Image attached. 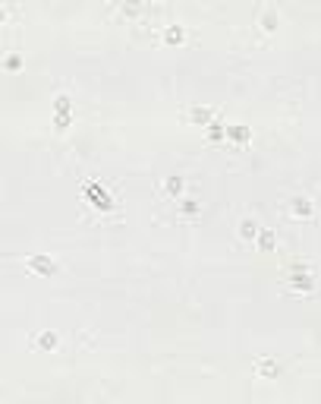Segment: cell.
I'll return each mask as SVG.
<instances>
[{
    "instance_id": "ba28073f",
    "label": "cell",
    "mask_w": 321,
    "mask_h": 404,
    "mask_svg": "<svg viewBox=\"0 0 321 404\" xmlns=\"http://www.w3.org/2000/svg\"><path fill=\"white\" fill-rule=\"evenodd\" d=\"M180 190H183V180H180V177L164 180V193H170V196H177V199H180Z\"/></svg>"
},
{
    "instance_id": "9c48e42d",
    "label": "cell",
    "mask_w": 321,
    "mask_h": 404,
    "mask_svg": "<svg viewBox=\"0 0 321 404\" xmlns=\"http://www.w3.org/2000/svg\"><path fill=\"white\" fill-rule=\"evenodd\" d=\"M255 369L262 376H274L277 373V363H274V360H255Z\"/></svg>"
},
{
    "instance_id": "4fadbf2b",
    "label": "cell",
    "mask_w": 321,
    "mask_h": 404,
    "mask_svg": "<svg viewBox=\"0 0 321 404\" xmlns=\"http://www.w3.org/2000/svg\"><path fill=\"white\" fill-rule=\"evenodd\" d=\"M274 19H277V16H274V6H271V10H268V6H265V16H262V25H265V29H274Z\"/></svg>"
},
{
    "instance_id": "7c38bea8",
    "label": "cell",
    "mask_w": 321,
    "mask_h": 404,
    "mask_svg": "<svg viewBox=\"0 0 321 404\" xmlns=\"http://www.w3.org/2000/svg\"><path fill=\"white\" fill-rule=\"evenodd\" d=\"M227 133L233 136V139H249V130H246V126H239V123H233V126H227Z\"/></svg>"
},
{
    "instance_id": "3957f363",
    "label": "cell",
    "mask_w": 321,
    "mask_h": 404,
    "mask_svg": "<svg viewBox=\"0 0 321 404\" xmlns=\"http://www.w3.org/2000/svg\"><path fill=\"white\" fill-rule=\"evenodd\" d=\"M290 212H293V218H312L315 205H312V199H306V196H296V199H290Z\"/></svg>"
},
{
    "instance_id": "5b68a950",
    "label": "cell",
    "mask_w": 321,
    "mask_h": 404,
    "mask_svg": "<svg viewBox=\"0 0 321 404\" xmlns=\"http://www.w3.org/2000/svg\"><path fill=\"white\" fill-rule=\"evenodd\" d=\"M35 347L54 350V347H57V335H54V332H41V335H35Z\"/></svg>"
},
{
    "instance_id": "8992f818",
    "label": "cell",
    "mask_w": 321,
    "mask_h": 404,
    "mask_svg": "<svg viewBox=\"0 0 321 404\" xmlns=\"http://www.w3.org/2000/svg\"><path fill=\"white\" fill-rule=\"evenodd\" d=\"M258 231H262V228H258L255 218H242V221H239V237H255Z\"/></svg>"
},
{
    "instance_id": "5bb4252c",
    "label": "cell",
    "mask_w": 321,
    "mask_h": 404,
    "mask_svg": "<svg viewBox=\"0 0 321 404\" xmlns=\"http://www.w3.org/2000/svg\"><path fill=\"white\" fill-rule=\"evenodd\" d=\"M6 66H10V70H13V66H22V57H16V54H10V57H6Z\"/></svg>"
},
{
    "instance_id": "277c9868",
    "label": "cell",
    "mask_w": 321,
    "mask_h": 404,
    "mask_svg": "<svg viewBox=\"0 0 321 404\" xmlns=\"http://www.w3.org/2000/svg\"><path fill=\"white\" fill-rule=\"evenodd\" d=\"M177 212L183 215V218H195L198 215V202L192 199V196H180L177 199Z\"/></svg>"
},
{
    "instance_id": "8fae6325",
    "label": "cell",
    "mask_w": 321,
    "mask_h": 404,
    "mask_svg": "<svg viewBox=\"0 0 321 404\" xmlns=\"http://www.w3.org/2000/svg\"><path fill=\"white\" fill-rule=\"evenodd\" d=\"M164 38L173 41V45H177V41H183V25H170V29H164Z\"/></svg>"
},
{
    "instance_id": "7a4b0ae2",
    "label": "cell",
    "mask_w": 321,
    "mask_h": 404,
    "mask_svg": "<svg viewBox=\"0 0 321 404\" xmlns=\"http://www.w3.org/2000/svg\"><path fill=\"white\" fill-rule=\"evenodd\" d=\"M29 269H32V272H41V275H54V272H57V262L50 259L47 253H45V256L35 253V256H29Z\"/></svg>"
},
{
    "instance_id": "52a82bcc",
    "label": "cell",
    "mask_w": 321,
    "mask_h": 404,
    "mask_svg": "<svg viewBox=\"0 0 321 404\" xmlns=\"http://www.w3.org/2000/svg\"><path fill=\"white\" fill-rule=\"evenodd\" d=\"M258 246H262V250H274V246H277V237H274L268 228H262V231H258Z\"/></svg>"
},
{
    "instance_id": "6da1fadb",
    "label": "cell",
    "mask_w": 321,
    "mask_h": 404,
    "mask_svg": "<svg viewBox=\"0 0 321 404\" xmlns=\"http://www.w3.org/2000/svg\"><path fill=\"white\" fill-rule=\"evenodd\" d=\"M290 288L296 290V294H309V290L315 288V272L306 269V265H296V272H293V278H290Z\"/></svg>"
},
{
    "instance_id": "30bf717a",
    "label": "cell",
    "mask_w": 321,
    "mask_h": 404,
    "mask_svg": "<svg viewBox=\"0 0 321 404\" xmlns=\"http://www.w3.org/2000/svg\"><path fill=\"white\" fill-rule=\"evenodd\" d=\"M211 117H214L211 108H192V120H195V123H208Z\"/></svg>"
}]
</instances>
